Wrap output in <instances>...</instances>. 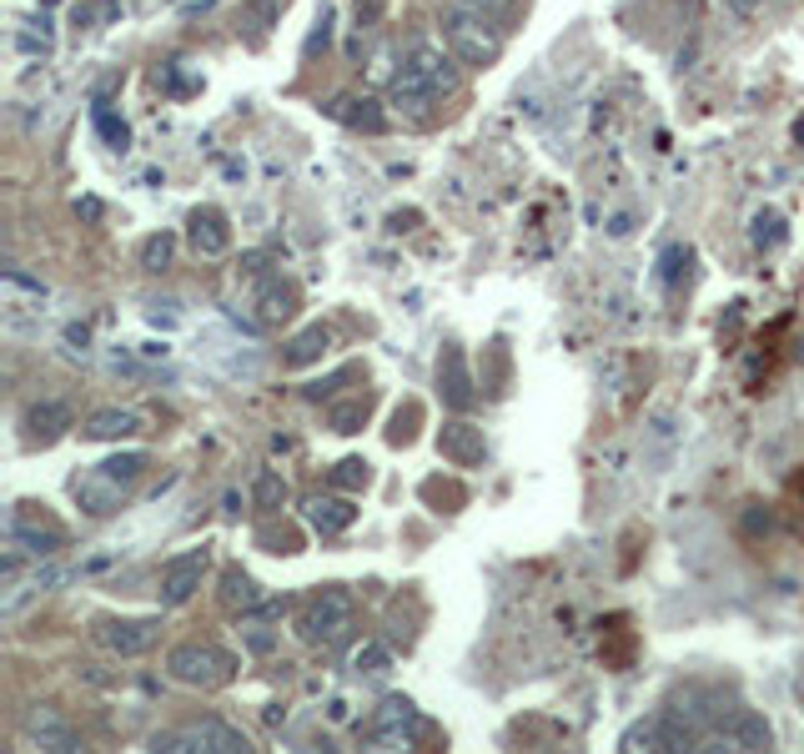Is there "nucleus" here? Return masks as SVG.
Here are the masks:
<instances>
[{
  "instance_id": "f257e3e1",
  "label": "nucleus",
  "mask_w": 804,
  "mask_h": 754,
  "mask_svg": "<svg viewBox=\"0 0 804 754\" xmlns=\"http://www.w3.org/2000/svg\"><path fill=\"white\" fill-rule=\"evenodd\" d=\"M458 92V65L453 56L433 51V46H417L413 61L402 65V76L392 81V101L407 106V111H428L433 101Z\"/></svg>"
},
{
  "instance_id": "f03ea898",
  "label": "nucleus",
  "mask_w": 804,
  "mask_h": 754,
  "mask_svg": "<svg viewBox=\"0 0 804 754\" xmlns=\"http://www.w3.org/2000/svg\"><path fill=\"white\" fill-rule=\"evenodd\" d=\"M146 473V453H117L106 458V463H96V469H86L76 478V503L92 513V519H106V513H117L121 498L136 488V478Z\"/></svg>"
},
{
  "instance_id": "7ed1b4c3",
  "label": "nucleus",
  "mask_w": 804,
  "mask_h": 754,
  "mask_svg": "<svg viewBox=\"0 0 804 754\" xmlns=\"http://www.w3.org/2000/svg\"><path fill=\"white\" fill-rule=\"evenodd\" d=\"M488 21H494V15L463 11V5H453V11L442 15V36H448V51H453L463 65H488V61L498 56V36L488 31Z\"/></svg>"
},
{
  "instance_id": "20e7f679",
  "label": "nucleus",
  "mask_w": 804,
  "mask_h": 754,
  "mask_svg": "<svg viewBox=\"0 0 804 754\" xmlns=\"http://www.w3.org/2000/svg\"><path fill=\"white\" fill-rule=\"evenodd\" d=\"M167 669H171L176 684H192V690H217V684L232 679V654L217 649V644H182V649H171Z\"/></svg>"
},
{
  "instance_id": "39448f33",
  "label": "nucleus",
  "mask_w": 804,
  "mask_h": 754,
  "mask_svg": "<svg viewBox=\"0 0 804 754\" xmlns=\"http://www.w3.org/2000/svg\"><path fill=\"white\" fill-rule=\"evenodd\" d=\"M156 750H211V754H247L252 740L242 734V729L221 725V719H202V725H186V729H171V734H156Z\"/></svg>"
},
{
  "instance_id": "423d86ee",
  "label": "nucleus",
  "mask_w": 804,
  "mask_h": 754,
  "mask_svg": "<svg viewBox=\"0 0 804 754\" xmlns=\"http://www.w3.org/2000/svg\"><path fill=\"white\" fill-rule=\"evenodd\" d=\"M348 624H352V594L348 588H322V594L307 604L302 634L307 639H338Z\"/></svg>"
},
{
  "instance_id": "0eeeda50",
  "label": "nucleus",
  "mask_w": 804,
  "mask_h": 754,
  "mask_svg": "<svg viewBox=\"0 0 804 754\" xmlns=\"http://www.w3.org/2000/svg\"><path fill=\"white\" fill-rule=\"evenodd\" d=\"M156 619H106L101 629H96V639H101L111 654H121V659H136V654H146L156 644Z\"/></svg>"
},
{
  "instance_id": "6e6552de",
  "label": "nucleus",
  "mask_w": 804,
  "mask_h": 754,
  "mask_svg": "<svg viewBox=\"0 0 804 754\" xmlns=\"http://www.w3.org/2000/svg\"><path fill=\"white\" fill-rule=\"evenodd\" d=\"M202 573H207V548H192V554H182V559H171L167 569H161V604H186V598L202 588Z\"/></svg>"
},
{
  "instance_id": "1a4fd4ad",
  "label": "nucleus",
  "mask_w": 804,
  "mask_h": 754,
  "mask_svg": "<svg viewBox=\"0 0 804 754\" xmlns=\"http://www.w3.org/2000/svg\"><path fill=\"white\" fill-rule=\"evenodd\" d=\"M76 423V413H71V403H61V398H51V403H36L26 413V442H56L65 428Z\"/></svg>"
},
{
  "instance_id": "9d476101",
  "label": "nucleus",
  "mask_w": 804,
  "mask_h": 754,
  "mask_svg": "<svg viewBox=\"0 0 804 754\" xmlns=\"http://www.w3.org/2000/svg\"><path fill=\"white\" fill-rule=\"evenodd\" d=\"M26 734L31 740L40 744V750H76V729L65 725L61 715H56V709H36V715L26 719Z\"/></svg>"
},
{
  "instance_id": "9b49d317",
  "label": "nucleus",
  "mask_w": 804,
  "mask_h": 754,
  "mask_svg": "<svg viewBox=\"0 0 804 754\" xmlns=\"http://www.w3.org/2000/svg\"><path fill=\"white\" fill-rule=\"evenodd\" d=\"M131 433H142V413H131V408H101V413L86 417V438L96 442H117Z\"/></svg>"
},
{
  "instance_id": "f8f14e48",
  "label": "nucleus",
  "mask_w": 804,
  "mask_h": 754,
  "mask_svg": "<svg viewBox=\"0 0 804 754\" xmlns=\"http://www.w3.org/2000/svg\"><path fill=\"white\" fill-rule=\"evenodd\" d=\"M192 242H196V252H207V257H221V252L232 247L227 217H221V211H211V207L192 211Z\"/></svg>"
},
{
  "instance_id": "ddd939ff",
  "label": "nucleus",
  "mask_w": 804,
  "mask_h": 754,
  "mask_svg": "<svg viewBox=\"0 0 804 754\" xmlns=\"http://www.w3.org/2000/svg\"><path fill=\"white\" fill-rule=\"evenodd\" d=\"M11 544H15V548H26V554H40V559H46V554H56V548L65 544V534H61V528H36V523H31V513L21 508V513L11 519Z\"/></svg>"
},
{
  "instance_id": "4468645a",
  "label": "nucleus",
  "mask_w": 804,
  "mask_h": 754,
  "mask_svg": "<svg viewBox=\"0 0 804 754\" xmlns=\"http://www.w3.org/2000/svg\"><path fill=\"white\" fill-rule=\"evenodd\" d=\"M719 740L734 744V750H765V744H769V725L759 715H750V709H740L734 725L719 729Z\"/></svg>"
},
{
  "instance_id": "2eb2a0df",
  "label": "nucleus",
  "mask_w": 804,
  "mask_h": 754,
  "mask_svg": "<svg viewBox=\"0 0 804 754\" xmlns=\"http://www.w3.org/2000/svg\"><path fill=\"white\" fill-rule=\"evenodd\" d=\"M438 448L453 458V463H478L483 458V438H478V428H467V423H448Z\"/></svg>"
},
{
  "instance_id": "dca6fc26",
  "label": "nucleus",
  "mask_w": 804,
  "mask_h": 754,
  "mask_svg": "<svg viewBox=\"0 0 804 754\" xmlns=\"http://www.w3.org/2000/svg\"><path fill=\"white\" fill-rule=\"evenodd\" d=\"M307 519H312V528H317V534H342V528L357 519V508L342 503V498H317Z\"/></svg>"
},
{
  "instance_id": "f3484780",
  "label": "nucleus",
  "mask_w": 804,
  "mask_h": 754,
  "mask_svg": "<svg viewBox=\"0 0 804 754\" xmlns=\"http://www.w3.org/2000/svg\"><path fill=\"white\" fill-rule=\"evenodd\" d=\"M413 729H417L413 704H407V700H388V704H382V715H377V734H382V740H407Z\"/></svg>"
},
{
  "instance_id": "a211bd4d",
  "label": "nucleus",
  "mask_w": 804,
  "mask_h": 754,
  "mask_svg": "<svg viewBox=\"0 0 804 754\" xmlns=\"http://www.w3.org/2000/svg\"><path fill=\"white\" fill-rule=\"evenodd\" d=\"M332 117L348 121V126L382 131V111H377V101H332Z\"/></svg>"
},
{
  "instance_id": "6ab92c4d",
  "label": "nucleus",
  "mask_w": 804,
  "mask_h": 754,
  "mask_svg": "<svg viewBox=\"0 0 804 754\" xmlns=\"http://www.w3.org/2000/svg\"><path fill=\"white\" fill-rule=\"evenodd\" d=\"M327 352V332L322 327H307L297 342H292V352H287V367H307V363H317Z\"/></svg>"
},
{
  "instance_id": "aec40b11",
  "label": "nucleus",
  "mask_w": 804,
  "mask_h": 754,
  "mask_svg": "<svg viewBox=\"0 0 804 754\" xmlns=\"http://www.w3.org/2000/svg\"><path fill=\"white\" fill-rule=\"evenodd\" d=\"M448 403L453 408H463L467 398H473V392H467V373H463V357H458V352H448Z\"/></svg>"
},
{
  "instance_id": "412c9836",
  "label": "nucleus",
  "mask_w": 804,
  "mask_h": 754,
  "mask_svg": "<svg viewBox=\"0 0 804 754\" xmlns=\"http://www.w3.org/2000/svg\"><path fill=\"white\" fill-rule=\"evenodd\" d=\"M121 11V0H81L76 5V26H96V21H111Z\"/></svg>"
},
{
  "instance_id": "4be33fe9",
  "label": "nucleus",
  "mask_w": 804,
  "mask_h": 754,
  "mask_svg": "<svg viewBox=\"0 0 804 754\" xmlns=\"http://www.w3.org/2000/svg\"><path fill=\"white\" fill-rule=\"evenodd\" d=\"M292 313V292L287 287H267V297H261V323H282Z\"/></svg>"
},
{
  "instance_id": "5701e85b",
  "label": "nucleus",
  "mask_w": 804,
  "mask_h": 754,
  "mask_svg": "<svg viewBox=\"0 0 804 754\" xmlns=\"http://www.w3.org/2000/svg\"><path fill=\"white\" fill-rule=\"evenodd\" d=\"M367 417V398H357V403H342L332 408V428L338 433H357V423Z\"/></svg>"
},
{
  "instance_id": "b1692460",
  "label": "nucleus",
  "mask_w": 804,
  "mask_h": 754,
  "mask_svg": "<svg viewBox=\"0 0 804 754\" xmlns=\"http://www.w3.org/2000/svg\"><path fill=\"white\" fill-rule=\"evenodd\" d=\"M332 478H338V488H363V483H367V463H363V458H348V463H338Z\"/></svg>"
},
{
  "instance_id": "393cba45",
  "label": "nucleus",
  "mask_w": 804,
  "mask_h": 754,
  "mask_svg": "<svg viewBox=\"0 0 804 754\" xmlns=\"http://www.w3.org/2000/svg\"><path fill=\"white\" fill-rule=\"evenodd\" d=\"M272 15H277V5H272V0H252V5H247V15H242V21H247V26H252V40H257L261 31H267V21H272Z\"/></svg>"
},
{
  "instance_id": "a878e982",
  "label": "nucleus",
  "mask_w": 804,
  "mask_h": 754,
  "mask_svg": "<svg viewBox=\"0 0 804 754\" xmlns=\"http://www.w3.org/2000/svg\"><path fill=\"white\" fill-rule=\"evenodd\" d=\"M142 262L151 267V272H161V267L171 262V236H151V242H146V252H142Z\"/></svg>"
},
{
  "instance_id": "bb28decb",
  "label": "nucleus",
  "mask_w": 804,
  "mask_h": 754,
  "mask_svg": "<svg viewBox=\"0 0 804 754\" xmlns=\"http://www.w3.org/2000/svg\"><path fill=\"white\" fill-rule=\"evenodd\" d=\"M252 598H257V588L247 573H227V604H252Z\"/></svg>"
},
{
  "instance_id": "cd10ccee",
  "label": "nucleus",
  "mask_w": 804,
  "mask_h": 754,
  "mask_svg": "<svg viewBox=\"0 0 804 754\" xmlns=\"http://www.w3.org/2000/svg\"><path fill=\"white\" fill-rule=\"evenodd\" d=\"M282 494H287L282 478H277V473H261V483H257V503H261V508H272Z\"/></svg>"
},
{
  "instance_id": "c85d7f7f",
  "label": "nucleus",
  "mask_w": 804,
  "mask_h": 754,
  "mask_svg": "<svg viewBox=\"0 0 804 754\" xmlns=\"http://www.w3.org/2000/svg\"><path fill=\"white\" fill-rule=\"evenodd\" d=\"M453 5H463V11H478V15H503L508 0H453Z\"/></svg>"
},
{
  "instance_id": "c756f323",
  "label": "nucleus",
  "mask_w": 804,
  "mask_h": 754,
  "mask_svg": "<svg viewBox=\"0 0 804 754\" xmlns=\"http://www.w3.org/2000/svg\"><path fill=\"white\" fill-rule=\"evenodd\" d=\"M363 664H367V669H373V674H377V669L388 664V654H382V649H363V654H357V669H363Z\"/></svg>"
}]
</instances>
